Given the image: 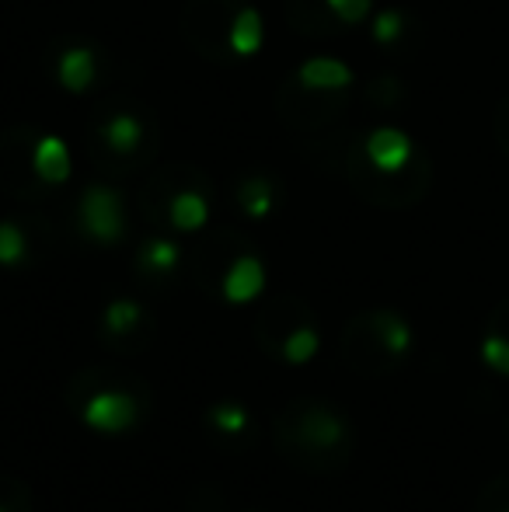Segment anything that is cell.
Instances as JSON below:
<instances>
[{"mask_svg":"<svg viewBox=\"0 0 509 512\" xmlns=\"http://www.w3.org/2000/svg\"><path fill=\"white\" fill-rule=\"evenodd\" d=\"M81 230L98 244H119L126 237V203L109 185H88L77 203Z\"/></svg>","mask_w":509,"mask_h":512,"instance_id":"1","label":"cell"},{"mask_svg":"<svg viewBox=\"0 0 509 512\" xmlns=\"http://www.w3.org/2000/svg\"><path fill=\"white\" fill-rule=\"evenodd\" d=\"M363 154H367L370 168L381 175H401L412 164L415 143L405 129L398 126H377L374 133L363 140Z\"/></svg>","mask_w":509,"mask_h":512,"instance_id":"2","label":"cell"},{"mask_svg":"<svg viewBox=\"0 0 509 512\" xmlns=\"http://www.w3.org/2000/svg\"><path fill=\"white\" fill-rule=\"evenodd\" d=\"M84 425L105 436H116L136 425V401L126 391H102L84 405Z\"/></svg>","mask_w":509,"mask_h":512,"instance_id":"3","label":"cell"},{"mask_svg":"<svg viewBox=\"0 0 509 512\" xmlns=\"http://www.w3.org/2000/svg\"><path fill=\"white\" fill-rule=\"evenodd\" d=\"M224 300L227 304H252L258 293L265 290V265L255 255H241L231 262V269L224 272Z\"/></svg>","mask_w":509,"mask_h":512,"instance_id":"4","label":"cell"},{"mask_svg":"<svg viewBox=\"0 0 509 512\" xmlns=\"http://www.w3.org/2000/svg\"><path fill=\"white\" fill-rule=\"evenodd\" d=\"M353 77V67L339 56H311L297 67V81L307 91H346Z\"/></svg>","mask_w":509,"mask_h":512,"instance_id":"5","label":"cell"},{"mask_svg":"<svg viewBox=\"0 0 509 512\" xmlns=\"http://www.w3.org/2000/svg\"><path fill=\"white\" fill-rule=\"evenodd\" d=\"M32 171L42 185H63L70 182V150L60 136H39L32 147Z\"/></svg>","mask_w":509,"mask_h":512,"instance_id":"6","label":"cell"},{"mask_svg":"<svg viewBox=\"0 0 509 512\" xmlns=\"http://www.w3.org/2000/svg\"><path fill=\"white\" fill-rule=\"evenodd\" d=\"M95 77H98L95 49L70 46V49H63L60 60H56V81H60L70 95H84V91L95 84Z\"/></svg>","mask_w":509,"mask_h":512,"instance_id":"7","label":"cell"},{"mask_svg":"<svg viewBox=\"0 0 509 512\" xmlns=\"http://www.w3.org/2000/svg\"><path fill=\"white\" fill-rule=\"evenodd\" d=\"M265 42V21L262 14H258V7L245 4L234 11L231 18V28H227V46H231L234 56H241V60H252V56L262 49Z\"/></svg>","mask_w":509,"mask_h":512,"instance_id":"8","label":"cell"},{"mask_svg":"<svg viewBox=\"0 0 509 512\" xmlns=\"http://www.w3.org/2000/svg\"><path fill=\"white\" fill-rule=\"evenodd\" d=\"M98 140L112 150V154L126 157V154H136V147L143 143V122L140 115L133 112H116L98 126Z\"/></svg>","mask_w":509,"mask_h":512,"instance_id":"9","label":"cell"},{"mask_svg":"<svg viewBox=\"0 0 509 512\" xmlns=\"http://www.w3.org/2000/svg\"><path fill=\"white\" fill-rule=\"evenodd\" d=\"M168 220H171V227L182 230V234H196V230H203L206 223H210V203H206L203 192L182 189L171 196Z\"/></svg>","mask_w":509,"mask_h":512,"instance_id":"10","label":"cell"},{"mask_svg":"<svg viewBox=\"0 0 509 512\" xmlns=\"http://www.w3.org/2000/svg\"><path fill=\"white\" fill-rule=\"evenodd\" d=\"M136 262H140V269L150 272V276H168V272H175L178 262H182V248H178L175 241H164V237H150V241H143Z\"/></svg>","mask_w":509,"mask_h":512,"instance_id":"11","label":"cell"},{"mask_svg":"<svg viewBox=\"0 0 509 512\" xmlns=\"http://www.w3.org/2000/svg\"><path fill=\"white\" fill-rule=\"evenodd\" d=\"M374 331H377V342H381L384 352H391V356L401 359L408 349H412V328H408L405 317L394 314V310L374 314Z\"/></svg>","mask_w":509,"mask_h":512,"instance_id":"12","label":"cell"},{"mask_svg":"<svg viewBox=\"0 0 509 512\" xmlns=\"http://www.w3.org/2000/svg\"><path fill=\"white\" fill-rule=\"evenodd\" d=\"M238 206L245 216H252V220H265V216L272 213V206H276V192H272V182L262 175H252L245 178V182L238 185Z\"/></svg>","mask_w":509,"mask_h":512,"instance_id":"13","label":"cell"},{"mask_svg":"<svg viewBox=\"0 0 509 512\" xmlns=\"http://www.w3.org/2000/svg\"><path fill=\"white\" fill-rule=\"evenodd\" d=\"M304 439L318 450H332L346 439V422L332 411H311L304 418Z\"/></svg>","mask_w":509,"mask_h":512,"instance_id":"14","label":"cell"},{"mask_svg":"<svg viewBox=\"0 0 509 512\" xmlns=\"http://www.w3.org/2000/svg\"><path fill=\"white\" fill-rule=\"evenodd\" d=\"M318 349H321V338H318V331L314 328H293L290 335H286V342H283V359L290 366H304V363H311L314 356H318Z\"/></svg>","mask_w":509,"mask_h":512,"instance_id":"15","label":"cell"},{"mask_svg":"<svg viewBox=\"0 0 509 512\" xmlns=\"http://www.w3.org/2000/svg\"><path fill=\"white\" fill-rule=\"evenodd\" d=\"M102 321L109 335H129V331L143 321V307L136 304V300H112V304L105 307Z\"/></svg>","mask_w":509,"mask_h":512,"instance_id":"16","label":"cell"},{"mask_svg":"<svg viewBox=\"0 0 509 512\" xmlns=\"http://www.w3.org/2000/svg\"><path fill=\"white\" fill-rule=\"evenodd\" d=\"M28 255V237L25 230L18 227V223L4 220L0 223V265H7V269H14V265H21Z\"/></svg>","mask_w":509,"mask_h":512,"instance_id":"17","label":"cell"},{"mask_svg":"<svg viewBox=\"0 0 509 512\" xmlns=\"http://www.w3.org/2000/svg\"><path fill=\"white\" fill-rule=\"evenodd\" d=\"M248 408L238 405V401H220V405L210 408V425L220 432H227V436H238V432L248 429Z\"/></svg>","mask_w":509,"mask_h":512,"instance_id":"18","label":"cell"},{"mask_svg":"<svg viewBox=\"0 0 509 512\" xmlns=\"http://www.w3.org/2000/svg\"><path fill=\"white\" fill-rule=\"evenodd\" d=\"M405 14L401 11H394V7H387V11H381L374 18V42L377 46H394V42L405 35Z\"/></svg>","mask_w":509,"mask_h":512,"instance_id":"19","label":"cell"},{"mask_svg":"<svg viewBox=\"0 0 509 512\" xmlns=\"http://www.w3.org/2000/svg\"><path fill=\"white\" fill-rule=\"evenodd\" d=\"M482 359L485 366H492L496 373L509 377V338L506 335H489L482 342Z\"/></svg>","mask_w":509,"mask_h":512,"instance_id":"20","label":"cell"},{"mask_svg":"<svg viewBox=\"0 0 509 512\" xmlns=\"http://www.w3.org/2000/svg\"><path fill=\"white\" fill-rule=\"evenodd\" d=\"M325 7L342 21V25H360V21L370 14V7H374V0H325Z\"/></svg>","mask_w":509,"mask_h":512,"instance_id":"21","label":"cell"},{"mask_svg":"<svg viewBox=\"0 0 509 512\" xmlns=\"http://www.w3.org/2000/svg\"><path fill=\"white\" fill-rule=\"evenodd\" d=\"M499 512H509V506H503V509H499Z\"/></svg>","mask_w":509,"mask_h":512,"instance_id":"22","label":"cell"},{"mask_svg":"<svg viewBox=\"0 0 509 512\" xmlns=\"http://www.w3.org/2000/svg\"><path fill=\"white\" fill-rule=\"evenodd\" d=\"M0 512H7V509H4V506H0Z\"/></svg>","mask_w":509,"mask_h":512,"instance_id":"23","label":"cell"}]
</instances>
